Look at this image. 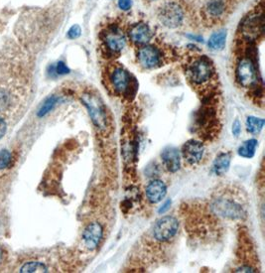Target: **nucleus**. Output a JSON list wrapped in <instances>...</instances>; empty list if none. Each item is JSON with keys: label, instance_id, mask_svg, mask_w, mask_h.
I'll list each match as a JSON object with an SVG mask.
<instances>
[{"label": "nucleus", "instance_id": "f257e3e1", "mask_svg": "<svg viewBox=\"0 0 265 273\" xmlns=\"http://www.w3.org/2000/svg\"><path fill=\"white\" fill-rule=\"evenodd\" d=\"M183 66L185 75L194 89L204 95L213 92L218 80L217 71L213 61L208 56L190 53L185 57Z\"/></svg>", "mask_w": 265, "mask_h": 273}, {"label": "nucleus", "instance_id": "f03ea898", "mask_svg": "<svg viewBox=\"0 0 265 273\" xmlns=\"http://www.w3.org/2000/svg\"><path fill=\"white\" fill-rule=\"evenodd\" d=\"M237 46L240 48V57L237 58L234 70L236 83L241 88L250 90L258 95V92L262 93V87L259 85L260 78L254 52L255 44L237 41Z\"/></svg>", "mask_w": 265, "mask_h": 273}, {"label": "nucleus", "instance_id": "7ed1b4c3", "mask_svg": "<svg viewBox=\"0 0 265 273\" xmlns=\"http://www.w3.org/2000/svg\"><path fill=\"white\" fill-rule=\"evenodd\" d=\"M25 102V89L19 85V81L5 78H0V117L17 120Z\"/></svg>", "mask_w": 265, "mask_h": 273}, {"label": "nucleus", "instance_id": "20e7f679", "mask_svg": "<svg viewBox=\"0 0 265 273\" xmlns=\"http://www.w3.org/2000/svg\"><path fill=\"white\" fill-rule=\"evenodd\" d=\"M98 39L101 50L107 56H118L127 43L126 29L118 21L110 22L99 31Z\"/></svg>", "mask_w": 265, "mask_h": 273}, {"label": "nucleus", "instance_id": "39448f33", "mask_svg": "<svg viewBox=\"0 0 265 273\" xmlns=\"http://www.w3.org/2000/svg\"><path fill=\"white\" fill-rule=\"evenodd\" d=\"M210 210L217 216L231 221H242L247 214L243 200L231 193H222L211 200Z\"/></svg>", "mask_w": 265, "mask_h": 273}, {"label": "nucleus", "instance_id": "423d86ee", "mask_svg": "<svg viewBox=\"0 0 265 273\" xmlns=\"http://www.w3.org/2000/svg\"><path fill=\"white\" fill-rule=\"evenodd\" d=\"M264 32V6L261 1L241 21L237 30V41L255 44Z\"/></svg>", "mask_w": 265, "mask_h": 273}, {"label": "nucleus", "instance_id": "0eeeda50", "mask_svg": "<svg viewBox=\"0 0 265 273\" xmlns=\"http://www.w3.org/2000/svg\"><path fill=\"white\" fill-rule=\"evenodd\" d=\"M107 81L110 89L116 96L126 98L134 97L138 88L135 78L118 64H113L108 68Z\"/></svg>", "mask_w": 265, "mask_h": 273}, {"label": "nucleus", "instance_id": "6e6552de", "mask_svg": "<svg viewBox=\"0 0 265 273\" xmlns=\"http://www.w3.org/2000/svg\"><path fill=\"white\" fill-rule=\"evenodd\" d=\"M81 99L85 106L87 107L90 117L101 134H108L111 131V120L109 117V113L100 96L92 90L85 92Z\"/></svg>", "mask_w": 265, "mask_h": 273}, {"label": "nucleus", "instance_id": "1a4fd4ad", "mask_svg": "<svg viewBox=\"0 0 265 273\" xmlns=\"http://www.w3.org/2000/svg\"><path fill=\"white\" fill-rule=\"evenodd\" d=\"M188 16V9L181 0H165L157 10L159 22L169 29L181 28L186 24Z\"/></svg>", "mask_w": 265, "mask_h": 273}, {"label": "nucleus", "instance_id": "9d476101", "mask_svg": "<svg viewBox=\"0 0 265 273\" xmlns=\"http://www.w3.org/2000/svg\"><path fill=\"white\" fill-rule=\"evenodd\" d=\"M237 0H206L201 8L204 24L214 27L222 24L233 11Z\"/></svg>", "mask_w": 265, "mask_h": 273}, {"label": "nucleus", "instance_id": "9b49d317", "mask_svg": "<svg viewBox=\"0 0 265 273\" xmlns=\"http://www.w3.org/2000/svg\"><path fill=\"white\" fill-rule=\"evenodd\" d=\"M167 51L160 45L145 44L139 46L136 52V59L138 64L147 70L162 67L167 60Z\"/></svg>", "mask_w": 265, "mask_h": 273}, {"label": "nucleus", "instance_id": "f8f14e48", "mask_svg": "<svg viewBox=\"0 0 265 273\" xmlns=\"http://www.w3.org/2000/svg\"><path fill=\"white\" fill-rule=\"evenodd\" d=\"M179 231V222L175 216H163L154 224L152 237L159 242H168L173 239Z\"/></svg>", "mask_w": 265, "mask_h": 273}, {"label": "nucleus", "instance_id": "ddd939ff", "mask_svg": "<svg viewBox=\"0 0 265 273\" xmlns=\"http://www.w3.org/2000/svg\"><path fill=\"white\" fill-rule=\"evenodd\" d=\"M126 36L127 40H129L132 44L139 47L151 42L154 33L151 27L143 21H139L129 25L126 28Z\"/></svg>", "mask_w": 265, "mask_h": 273}, {"label": "nucleus", "instance_id": "4468645a", "mask_svg": "<svg viewBox=\"0 0 265 273\" xmlns=\"http://www.w3.org/2000/svg\"><path fill=\"white\" fill-rule=\"evenodd\" d=\"M103 237L102 226L97 222L90 223L83 233V242L89 251H95Z\"/></svg>", "mask_w": 265, "mask_h": 273}, {"label": "nucleus", "instance_id": "2eb2a0df", "mask_svg": "<svg viewBox=\"0 0 265 273\" xmlns=\"http://www.w3.org/2000/svg\"><path fill=\"white\" fill-rule=\"evenodd\" d=\"M204 151L205 147L202 142L195 139H191L183 145L182 155L185 161L188 164H190V165H195V164H198L202 160L204 156Z\"/></svg>", "mask_w": 265, "mask_h": 273}, {"label": "nucleus", "instance_id": "dca6fc26", "mask_svg": "<svg viewBox=\"0 0 265 273\" xmlns=\"http://www.w3.org/2000/svg\"><path fill=\"white\" fill-rule=\"evenodd\" d=\"M146 197L147 200L152 204H157L161 202L167 194V186L161 180H152L146 187Z\"/></svg>", "mask_w": 265, "mask_h": 273}, {"label": "nucleus", "instance_id": "f3484780", "mask_svg": "<svg viewBox=\"0 0 265 273\" xmlns=\"http://www.w3.org/2000/svg\"><path fill=\"white\" fill-rule=\"evenodd\" d=\"M161 159L164 167L171 173H176L181 166L180 152L173 146L166 147L161 153Z\"/></svg>", "mask_w": 265, "mask_h": 273}, {"label": "nucleus", "instance_id": "a211bd4d", "mask_svg": "<svg viewBox=\"0 0 265 273\" xmlns=\"http://www.w3.org/2000/svg\"><path fill=\"white\" fill-rule=\"evenodd\" d=\"M231 162V154L229 152H222L220 153L214 163H213V171L216 175L222 176L226 174L230 166Z\"/></svg>", "mask_w": 265, "mask_h": 273}, {"label": "nucleus", "instance_id": "6ab92c4d", "mask_svg": "<svg viewBox=\"0 0 265 273\" xmlns=\"http://www.w3.org/2000/svg\"><path fill=\"white\" fill-rule=\"evenodd\" d=\"M227 32L219 31L215 32L208 39V48L213 51H222L226 46Z\"/></svg>", "mask_w": 265, "mask_h": 273}, {"label": "nucleus", "instance_id": "aec40b11", "mask_svg": "<svg viewBox=\"0 0 265 273\" xmlns=\"http://www.w3.org/2000/svg\"><path fill=\"white\" fill-rule=\"evenodd\" d=\"M257 145H258V141L256 139H249L245 141L237 150L238 155L244 158H248V159L252 158L255 154Z\"/></svg>", "mask_w": 265, "mask_h": 273}, {"label": "nucleus", "instance_id": "412c9836", "mask_svg": "<svg viewBox=\"0 0 265 273\" xmlns=\"http://www.w3.org/2000/svg\"><path fill=\"white\" fill-rule=\"evenodd\" d=\"M264 119L255 117H248L246 119V129L251 134L259 133L264 126Z\"/></svg>", "mask_w": 265, "mask_h": 273}, {"label": "nucleus", "instance_id": "4be33fe9", "mask_svg": "<svg viewBox=\"0 0 265 273\" xmlns=\"http://www.w3.org/2000/svg\"><path fill=\"white\" fill-rule=\"evenodd\" d=\"M47 271H48L47 266L39 261H30L25 263L20 269V272H47Z\"/></svg>", "mask_w": 265, "mask_h": 273}, {"label": "nucleus", "instance_id": "5701e85b", "mask_svg": "<svg viewBox=\"0 0 265 273\" xmlns=\"http://www.w3.org/2000/svg\"><path fill=\"white\" fill-rule=\"evenodd\" d=\"M57 101H58V98L57 97H51V98H49L45 101V103L42 105L41 109L39 111V114H38L39 117H44L45 115H47L51 111V109L55 106Z\"/></svg>", "mask_w": 265, "mask_h": 273}, {"label": "nucleus", "instance_id": "b1692460", "mask_svg": "<svg viewBox=\"0 0 265 273\" xmlns=\"http://www.w3.org/2000/svg\"><path fill=\"white\" fill-rule=\"evenodd\" d=\"M12 161V156L10 151L7 149H3L0 151V170H3L9 167Z\"/></svg>", "mask_w": 265, "mask_h": 273}, {"label": "nucleus", "instance_id": "393cba45", "mask_svg": "<svg viewBox=\"0 0 265 273\" xmlns=\"http://www.w3.org/2000/svg\"><path fill=\"white\" fill-rule=\"evenodd\" d=\"M81 34H82L81 27H79L78 25H74L68 32V37L70 39H76L81 36Z\"/></svg>", "mask_w": 265, "mask_h": 273}, {"label": "nucleus", "instance_id": "a878e982", "mask_svg": "<svg viewBox=\"0 0 265 273\" xmlns=\"http://www.w3.org/2000/svg\"><path fill=\"white\" fill-rule=\"evenodd\" d=\"M56 72L58 75H65V74H68L70 72L69 68L66 66L65 63L63 62H59L56 66Z\"/></svg>", "mask_w": 265, "mask_h": 273}, {"label": "nucleus", "instance_id": "bb28decb", "mask_svg": "<svg viewBox=\"0 0 265 273\" xmlns=\"http://www.w3.org/2000/svg\"><path fill=\"white\" fill-rule=\"evenodd\" d=\"M132 0H118V6L121 10L127 11L131 8Z\"/></svg>", "mask_w": 265, "mask_h": 273}, {"label": "nucleus", "instance_id": "cd10ccee", "mask_svg": "<svg viewBox=\"0 0 265 273\" xmlns=\"http://www.w3.org/2000/svg\"><path fill=\"white\" fill-rule=\"evenodd\" d=\"M6 131H7V123H6L5 119L0 117V139H1L5 135Z\"/></svg>", "mask_w": 265, "mask_h": 273}, {"label": "nucleus", "instance_id": "c85d7f7f", "mask_svg": "<svg viewBox=\"0 0 265 273\" xmlns=\"http://www.w3.org/2000/svg\"><path fill=\"white\" fill-rule=\"evenodd\" d=\"M241 132H242L241 122L236 119L232 124V133H233L234 136H236V137H237V136L241 134Z\"/></svg>", "mask_w": 265, "mask_h": 273}, {"label": "nucleus", "instance_id": "c756f323", "mask_svg": "<svg viewBox=\"0 0 265 273\" xmlns=\"http://www.w3.org/2000/svg\"><path fill=\"white\" fill-rule=\"evenodd\" d=\"M170 206H171V201H170V200H167V201L161 206V208L158 210V213H159V214H164V213H166V212L170 209Z\"/></svg>", "mask_w": 265, "mask_h": 273}, {"label": "nucleus", "instance_id": "7c9ffc66", "mask_svg": "<svg viewBox=\"0 0 265 273\" xmlns=\"http://www.w3.org/2000/svg\"><path fill=\"white\" fill-rule=\"evenodd\" d=\"M1 258H2V250L0 248V261H1Z\"/></svg>", "mask_w": 265, "mask_h": 273}, {"label": "nucleus", "instance_id": "2f4dec72", "mask_svg": "<svg viewBox=\"0 0 265 273\" xmlns=\"http://www.w3.org/2000/svg\"><path fill=\"white\" fill-rule=\"evenodd\" d=\"M147 2H154V1H158V0H145Z\"/></svg>", "mask_w": 265, "mask_h": 273}]
</instances>
